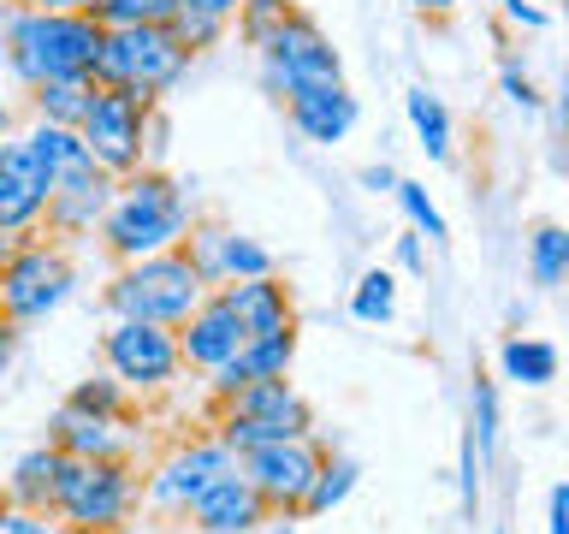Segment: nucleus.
I'll return each mask as SVG.
<instances>
[{
    "label": "nucleus",
    "mask_w": 569,
    "mask_h": 534,
    "mask_svg": "<svg viewBox=\"0 0 569 534\" xmlns=\"http://www.w3.org/2000/svg\"><path fill=\"white\" fill-rule=\"evenodd\" d=\"M101 42H107V24L96 12H42V7H24V0H12L0 12V60H7L24 96L53 78H89Z\"/></svg>",
    "instance_id": "f257e3e1"
},
{
    "label": "nucleus",
    "mask_w": 569,
    "mask_h": 534,
    "mask_svg": "<svg viewBox=\"0 0 569 534\" xmlns=\"http://www.w3.org/2000/svg\"><path fill=\"white\" fill-rule=\"evenodd\" d=\"M190 220H196L190 190L167 167H137L131 178H119V196L101 220V244L113 261H142L184 244Z\"/></svg>",
    "instance_id": "f03ea898"
},
{
    "label": "nucleus",
    "mask_w": 569,
    "mask_h": 534,
    "mask_svg": "<svg viewBox=\"0 0 569 534\" xmlns=\"http://www.w3.org/2000/svg\"><path fill=\"white\" fill-rule=\"evenodd\" d=\"M142 511V475L131 457H66L53 481V516L66 534H124Z\"/></svg>",
    "instance_id": "7ed1b4c3"
},
{
    "label": "nucleus",
    "mask_w": 569,
    "mask_h": 534,
    "mask_svg": "<svg viewBox=\"0 0 569 534\" xmlns=\"http://www.w3.org/2000/svg\"><path fill=\"white\" fill-rule=\"evenodd\" d=\"M101 303L113 320L184 327V320L208 303V285L184 261V249H160V256H142V261H119L113 279L101 285Z\"/></svg>",
    "instance_id": "20e7f679"
},
{
    "label": "nucleus",
    "mask_w": 569,
    "mask_h": 534,
    "mask_svg": "<svg viewBox=\"0 0 569 534\" xmlns=\"http://www.w3.org/2000/svg\"><path fill=\"white\" fill-rule=\"evenodd\" d=\"M190 60L196 53L172 36V24H131V30H107L89 78H96L101 89H131V96H142V101H160V96L178 89Z\"/></svg>",
    "instance_id": "39448f33"
},
{
    "label": "nucleus",
    "mask_w": 569,
    "mask_h": 534,
    "mask_svg": "<svg viewBox=\"0 0 569 534\" xmlns=\"http://www.w3.org/2000/svg\"><path fill=\"white\" fill-rule=\"evenodd\" d=\"M71 285H78V267H71L66 244L48 238V231L7 244V256H0V309H7L12 327L48 320L71 297Z\"/></svg>",
    "instance_id": "423d86ee"
},
{
    "label": "nucleus",
    "mask_w": 569,
    "mask_h": 534,
    "mask_svg": "<svg viewBox=\"0 0 569 534\" xmlns=\"http://www.w3.org/2000/svg\"><path fill=\"white\" fill-rule=\"evenodd\" d=\"M213 434L243 457V452H256V445H279V439L315 434V409H309V398H302L291 380H256L231 404H220Z\"/></svg>",
    "instance_id": "0eeeda50"
},
{
    "label": "nucleus",
    "mask_w": 569,
    "mask_h": 534,
    "mask_svg": "<svg viewBox=\"0 0 569 534\" xmlns=\"http://www.w3.org/2000/svg\"><path fill=\"white\" fill-rule=\"evenodd\" d=\"M160 101H142L131 89H101L89 96L83 119H78V137L89 142L96 167H107L113 178H131L137 167H149V119H154Z\"/></svg>",
    "instance_id": "6e6552de"
},
{
    "label": "nucleus",
    "mask_w": 569,
    "mask_h": 534,
    "mask_svg": "<svg viewBox=\"0 0 569 534\" xmlns=\"http://www.w3.org/2000/svg\"><path fill=\"white\" fill-rule=\"evenodd\" d=\"M101 363L131 392H167L178 374H184V345H178V327L113 320V327L101 333Z\"/></svg>",
    "instance_id": "1a4fd4ad"
},
{
    "label": "nucleus",
    "mask_w": 569,
    "mask_h": 534,
    "mask_svg": "<svg viewBox=\"0 0 569 534\" xmlns=\"http://www.w3.org/2000/svg\"><path fill=\"white\" fill-rule=\"evenodd\" d=\"M231 469H238V452H231L220 434L190 439V445L167 452L149 475H142V505H149L154 516H184L196 498H202L220 475H231Z\"/></svg>",
    "instance_id": "9d476101"
},
{
    "label": "nucleus",
    "mask_w": 569,
    "mask_h": 534,
    "mask_svg": "<svg viewBox=\"0 0 569 534\" xmlns=\"http://www.w3.org/2000/svg\"><path fill=\"white\" fill-rule=\"evenodd\" d=\"M261 53V78L267 89L284 101V96H302V89H327V83H345V60H338V48L320 36V24L309 12H297L291 24H284Z\"/></svg>",
    "instance_id": "9b49d317"
},
{
    "label": "nucleus",
    "mask_w": 569,
    "mask_h": 534,
    "mask_svg": "<svg viewBox=\"0 0 569 534\" xmlns=\"http://www.w3.org/2000/svg\"><path fill=\"white\" fill-rule=\"evenodd\" d=\"M243 475L249 487L267 498V511L273 516H302V498H309L320 463H327V445L315 434L302 439H279V445H256V452H243Z\"/></svg>",
    "instance_id": "f8f14e48"
},
{
    "label": "nucleus",
    "mask_w": 569,
    "mask_h": 534,
    "mask_svg": "<svg viewBox=\"0 0 569 534\" xmlns=\"http://www.w3.org/2000/svg\"><path fill=\"white\" fill-rule=\"evenodd\" d=\"M48 172L42 160L24 149V137H7L0 142V238L18 244V238H36L48 220Z\"/></svg>",
    "instance_id": "ddd939ff"
},
{
    "label": "nucleus",
    "mask_w": 569,
    "mask_h": 534,
    "mask_svg": "<svg viewBox=\"0 0 569 534\" xmlns=\"http://www.w3.org/2000/svg\"><path fill=\"white\" fill-rule=\"evenodd\" d=\"M267 498L249 487V475H243V463L231 475H220L213 487L196 498V505L184 511V523L196 528V534H261V523H267Z\"/></svg>",
    "instance_id": "4468645a"
},
{
    "label": "nucleus",
    "mask_w": 569,
    "mask_h": 534,
    "mask_svg": "<svg viewBox=\"0 0 569 534\" xmlns=\"http://www.w3.org/2000/svg\"><path fill=\"white\" fill-rule=\"evenodd\" d=\"M291 363H297V333H273V338H249V345L220 363L208 374V392H213V409L231 404L238 392H249L256 380H291Z\"/></svg>",
    "instance_id": "2eb2a0df"
},
{
    "label": "nucleus",
    "mask_w": 569,
    "mask_h": 534,
    "mask_svg": "<svg viewBox=\"0 0 569 534\" xmlns=\"http://www.w3.org/2000/svg\"><path fill=\"white\" fill-rule=\"evenodd\" d=\"M178 345H184V368L213 374L220 363H231V356L249 345V333H243V320L226 309V297H220V291H208L202 309H196L184 327H178Z\"/></svg>",
    "instance_id": "dca6fc26"
},
{
    "label": "nucleus",
    "mask_w": 569,
    "mask_h": 534,
    "mask_svg": "<svg viewBox=\"0 0 569 534\" xmlns=\"http://www.w3.org/2000/svg\"><path fill=\"white\" fill-rule=\"evenodd\" d=\"M284 119L297 125L302 142H315V149H332V142H345V137L356 131V119H362V101H356L345 83L302 89V96H284Z\"/></svg>",
    "instance_id": "f3484780"
},
{
    "label": "nucleus",
    "mask_w": 569,
    "mask_h": 534,
    "mask_svg": "<svg viewBox=\"0 0 569 534\" xmlns=\"http://www.w3.org/2000/svg\"><path fill=\"white\" fill-rule=\"evenodd\" d=\"M113 196H119V178L113 172H89V178H78V185H60V190L48 196L42 231H48V238H60V244L66 238H89V231H101Z\"/></svg>",
    "instance_id": "a211bd4d"
},
{
    "label": "nucleus",
    "mask_w": 569,
    "mask_h": 534,
    "mask_svg": "<svg viewBox=\"0 0 569 534\" xmlns=\"http://www.w3.org/2000/svg\"><path fill=\"white\" fill-rule=\"evenodd\" d=\"M226 309L243 320L249 338H273V333H297V303H291V285L279 274H261V279H231L220 285Z\"/></svg>",
    "instance_id": "6ab92c4d"
},
{
    "label": "nucleus",
    "mask_w": 569,
    "mask_h": 534,
    "mask_svg": "<svg viewBox=\"0 0 569 534\" xmlns=\"http://www.w3.org/2000/svg\"><path fill=\"white\" fill-rule=\"evenodd\" d=\"M48 445H60L66 457H137V434L124 427V416H83L71 404H60Z\"/></svg>",
    "instance_id": "aec40b11"
},
{
    "label": "nucleus",
    "mask_w": 569,
    "mask_h": 534,
    "mask_svg": "<svg viewBox=\"0 0 569 534\" xmlns=\"http://www.w3.org/2000/svg\"><path fill=\"white\" fill-rule=\"evenodd\" d=\"M24 137V149L42 160V172H48V185L60 190V185H78V178L89 172H107L96 167V155H89V142L78 137V125H48V119H36L30 131H18Z\"/></svg>",
    "instance_id": "412c9836"
},
{
    "label": "nucleus",
    "mask_w": 569,
    "mask_h": 534,
    "mask_svg": "<svg viewBox=\"0 0 569 534\" xmlns=\"http://www.w3.org/2000/svg\"><path fill=\"white\" fill-rule=\"evenodd\" d=\"M60 463H66L60 445H36V452H24V457L12 463L7 493H0V498H12V505H24V511H53V481H60Z\"/></svg>",
    "instance_id": "4be33fe9"
},
{
    "label": "nucleus",
    "mask_w": 569,
    "mask_h": 534,
    "mask_svg": "<svg viewBox=\"0 0 569 534\" xmlns=\"http://www.w3.org/2000/svg\"><path fill=\"white\" fill-rule=\"evenodd\" d=\"M231 231H238V226H226V220H202V214H196V220H190V231H184V244H178V249H184V261L196 267V274H202V285H208V291H220V285L231 279V274H226Z\"/></svg>",
    "instance_id": "5701e85b"
},
{
    "label": "nucleus",
    "mask_w": 569,
    "mask_h": 534,
    "mask_svg": "<svg viewBox=\"0 0 569 534\" xmlns=\"http://www.w3.org/2000/svg\"><path fill=\"white\" fill-rule=\"evenodd\" d=\"M558 345H546V338H510L505 350H498V368H505V380L516 386H551L558 380Z\"/></svg>",
    "instance_id": "b1692460"
},
{
    "label": "nucleus",
    "mask_w": 569,
    "mask_h": 534,
    "mask_svg": "<svg viewBox=\"0 0 569 534\" xmlns=\"http://www.w3.org/2000/svg\"><path fill=\"white\" fill-rule=\"evenodd\" d=\"M403 113H409V125H416L427 160H451V107H445L433 89L416 83V89L403 96Z\"/></svg>",
    "instance_id": "393cba45"
},
{
    "label": "nucleus",
    "mask_w": 569,
    "mask_h": 534,
    "mask_svg": "<svg viewBox=\"0 0 569 534\" xmlns=\"http://www.w3.org/2000/svg\"><path fill=\"white\" fill-rule=\"evenodd\" d=\"M89 96H96V78H53L42 89H30V113L48 125H78Z\"/></svg>",
    "instance_id": "a878e982"
},
{
    "label": "nucleus",
    "mask_w": 569,
    "mask_h": 534,
    "mask_svg": "<svg viewBox=\"0 0 569 534\" xmlns=\"http://www.w3.org/2000/svg\"><path fill=\"white\" fill-rule=\"evenodd\" d=\"M356 481H362V463L327 452V463H320L309 498H302V516H327V511H338V505H345V498L356 493Z\"/></svg>",
    "instance_id": "bb28decb"
},
{
    "label": "nucleus",
    "mask_w": 569,
    "mask_h": 534,
    "mask_svg": "<svg viewBox=\"0 0 569 534\" xmlns=\"http://www.w3.org/2000/svg\"><path fill=\"white\" fill-rule=\"evenodd\" d=\"M350 315L368 320V327H386V320L398 315V274H391V267H368L350 291Z\"/></svg>",
    "instance_id": "cd10ccee"
},
{
    "label": "nucleus",
    "mask_w": 569,
    "mask_h": 534,
    "mask_svg": "<svg viewBox=\"0 0 569 534\" xmlns=\"http://www.w3.org/2000/svg\"><path fill=\"white\" fill-rule=\"evenodd\" d=\"M528 274L533 285H563L569 279V226H533L528 238Z\"/></svg>",
    "instance_id": "c85d7f7f"
},
{
    "label": "nucleus",
    "mask_w": 569,
    "mask_h": 534,
    "mask_svg": "<svg viewBox=\"0 0 569 534\" xmlns=\"http://www.w3.org/2000/svg\"><path fill=\"white\" fill-rule=\"evenodd\" d=\"M71 409H83V416H124L131 409V386L113 380V374H89V380H78L66 392Z\"/></svg>",
    "instance_id": "c756f323"
},
{
    "label": "nucleus",
    "mask_w": 569,
    "mask_h": 534,
    "mask_svg": "<svg viewBox=\"0 0 569 534\" xmlns=\"http://www.w3.org/2000/svg\"><path fill=\"white\" fill-rule=\"evenodd\" d=\"M291 18H297L291 0H243L231 24H238V36H243L249 48H267V42H273V36H279L284 24H291Z\"/></svg>",
    "instance_id": "7c9ffc66"
},
{
    "label": "nucleus",
    "mask_w": 569,
    "mask_h": 534,
    "mask_svg": "<svg viewBox=\"0 0 569 534\" xmlns=\"http://www.w3.org/2000/svg\"><path fill=\"white\" fill-rule=\"evenodd\" d=\"M498 386L487 380V374H475L469 380V434H475V452L492 463V452H498Z\"/></svg>",
    "instance_id": "2f4dec72"
},
{
    "label": "nucleus",
    "mask_w": 569,
    "mask_h": 534,
    "mask_svg": "<svg viewBox=\"0 0 569 534\" xmlns=\"http://www.w3.org/2000/svg\"><path fill=\"white\" fill-rule=\"evenodd\" d=\"M184 0H101L96 18L107 30H131V24H172Z\"/></svg>",
    "instance_id": "473e14b6"
},
{
    "label": "nucleus",
    "mask_w": 569,
    "mask_h": 534,
    "mask_svg": "<svg viewBox=\"0 0 569 534\" xmlns=\"http://www.w3.org/2000/svg\"><path fill=\"white\" fill-rule=\"evenodd\" d=\"M391 196H398V202H403L409 226H416L427 244H445V238H451V226H445V214L433 208V196H427L421 185H409V178H398V190H391Z\"/></svg>",
    "instance_id": "72a5a7b5"
},
{
    "label": "nucleus",
    "mask_w": 569,
    "mask_h": 534,
    "mask_svg": "<svg viewBox=\"0 0 569 534\" xmlns=\"http://www.w3.org/2000/svg\"><path fill=\"white\" fill-rule=\"evenodd\" d=\"M172 36H178L190 53H208V48L226 36V18H213V12H202V7H190V0H184V7H178V18H172Z\"/></svg>",
    "instance_id": "f704fd0d"
},
{
    "label": "nucleus",
    "mask_w": 569,
    "mask_h": 534,
    "mask_svg": "<svg viewBox=\"0 0 569 534\" xmlns=\"http://www.w3.org/2000/svg\"><path fill=\"white\" fill-rule=\"evenodd\" d=\"M226 274L231 279H261V274H279L273 267V249L256 244V238H243V231H231V249H226ZM226 279V285H231Z\"/></svg>",
    "instance_id": "c9c22d12"
},
{
    "label": "nucleus",
    "mask_w": 569,
    "mask_h": 534,
    "mask_svg": "<svg viewBox=\"0 0 569 534\" xmlns=\"http://www.w3.org/2000/svg\"><path fill=\"white\" fill-rule=\"evenodd\" d=\"M0 534H66V523L53 511H24L12 498H0Z\"/></svg>",
    "instance_id": "e433bc0d"
},
{
    "label": "nucleus",
    "mask_w": 569,
    "mask_h": 534,
    "mask_svg": "<svg viewBox=\"0 0 569 534\" xmlns=\"http://www.w3.org/2000/svg\"><path fill=\"white\" fill-rule=\"evenodd\" d=\"M498 83H505V101H510V107H522V113H533V107H540V89H533V78H528L516 60L498 66Z\"/></svg>",
    "instance_id": "4c0bfd02"
},
{
    "label": "nucleus",
    "mask_w": 569,
    "mask_h": 534,
    "mask_svg": "<svg viewBox=\"0 0 569 534\" xmlns=\"http://www.w3.org/2000/svg\"><path fill=\"white\" fill-rule=\"evenodd\" d=\"M480 469H487V457L475 452V434L462 439V505L475 511V498H480Z\"/></svg>",
    "instance_id": "58836bf2"
},
{
    "label": "nucleus",
    "mask_w": 569,
    "mask_h": 534,
    "mask_svg": "<svg viewBox=\"0 0 569 534\" xmlns=\"http://www.w3.org/2000/svg\"><path fill=\"white\" fill-rule=\"evenodd\" d=\"M498 12H505L516 30H546V24H551V12L533 7V0H498Z\"/></svg>",
    "instance_id": "ea45409f"
},
{
    "label": "nucleus",
    "mask_w": 569,
    "mask_h": 534,
    "mask_svg": "<svg viewBox=\"0 0 569 534\" xmlns=\"http://www.w3.org/2000/svg\"><path fill=\"white\" fill-rule=\"evenodd\" d=\"M398 267H403V274H427V244H421L416 226H409L403 238H398Z\"/></svg>",
    "instance_id": "a19ab883"
},
{
    "label": "nucleus",
    "mask_w": 569,
    "mask_h": 534,
    "mask_svg": "<svg viewBox=\"0 0 569 534\" xmlns=\"http://www.w3.org/2000/svg\"><path fill=\"white\" fill-rule=\"evenodd\" d=\"M551 516H546V534H569V481H558V487H551Z\"/></svg>",
    "instance_id": "79ce46f5"
},
{
    "label": "nucleus",
    "mask_w": 569,
    "mask_h": 534,
    "mask_svg": "<svg viewBox=\"0 0 569 534\" xmlns=\"http://www.w3.org/2000/svg\"><path fill=\"white\" fill-rule=\"evenodd\" d=\"M167 113H160V107H154V119H149V167H160V160H167Z\"/></svg>",
    "instance_id": "37998d69"
},
{
    "label": "nucleus",
    "mask_w": 569,
    "mask_h": 534,
    "mask_svg": "<svg viewBox=\"0 0 569 534\" xmlns=\"http://www.w3.org/2000/svg\"><path fill=\"white\" fill-rule=\"evenodd\" d=\"M18 333H24V327H12V320H7V327H0V386H7V374H12V356H18Z\"/></svg>",
    "instance_id": "c03bdc74"
},
{
    "label": "nucleus",
    "mask_w": 569,
    "mask_h": 534,
    "mask_svg": "<svg viewBox=\"0 0 569 534\" xmlns=\"http://www.w3.org/2000/svg\"><path fill=\"white\" fill-rule=\"evenodd\" d=\"M24 7H42V12H96L101 0H24Z\"/></svg>",
    "instance_id": "a18cd8bd"
},
{
    "label": "nucleus",
    "mask_w": 569,
    "mask_h": 534,
    "mask_svg": "<svg viewBox=\"0 0 569 534\" xmlns=\"http://www.w3.org/2000/svg\"><path fill=\"white\" fill-rule=\"evenodd\" d=\"M362 185L368 190H398V172L391 167H362Z\"/></svg>",
    "instance_id": "49530a36"
},
{
    "label": "nucleus",
    "mask_w": 569,
    "mask_h": 534,
    "mask_svg": "<svg viewBox=\"0 0 569 534\" xmlns=\"http://www.w3.org/2000/svg\"><path fill=\"white\" fill-rule=\"evenodd\" d=\"M190 7H202V12H213V18H226V24H231V18H238V7H243V0H190Z\"/></svg>",
    "instance_id": "de8ad7c7"
},
{
    "label": "nucleus",
    "mask_w": 569,
    "mask_h": 534,
    "mask_svg": "<svg viewBox=\"0 0 569 534\" xmlns=\"http://www.w3.org/2000/svg\"><path fill=\"white\" fill-rule=\"evenodd\" d=\"M409 7H416L421 18H451V12H457V0H409Z\"/></svg>",
    "instance_id": "09e8293b"
},
{
    "label": "nucleus",
    "mask_w": 569,
    "mask_h": 534,
    "mask_svg": "<svg viewBox=\"0 0 569 534\" xmlns=\"http://www.w3.org/2000/svg\"><path fill=\"white\" fill-rule=\"evenodd\" d=\"M261 534H297V516H267Z\"/></svg>",
    "instance_id": "8fccbe9b"
},
{
    "label": "nucleus",
    "mask_w": 569,
    "mask_h": 534,
    "mask_svg": "<svg viewBox=\"0 0 569 534\" xmlns=\"http://www.w3.org/2000/svg\"><path fill=\"white\" fill-rule=\"evenodd\" d=\"M558 119L569 125V66H563V78H558Z\"/></svg>",
    "instance_id": "3c124183"
},
{
    "label": "nucleus",
    "mask_w": 569,
    "mask_h": 534,
    "mask_svg": "<svg viewBox=\"0 0 569 534\" xmlns=\"http://www.w3.org/2000/svg\"><path fill=\"white\" fill-rule=\"evenodd\" d=\"M7 137H12V101L0 96V142H7Z\"/></svg>",
    "instance_id": "603ef678"
},
{
    "label": "nucleus",
    "mask_w": 569,
    "mask_h": 534,
    "mask_svg": "<svg viewBox=\"0 0 569 534\" xmlns=\"http://www.w3.org/2000/svg\"><path fill=\"white\" fill-rule=\"evenodd\" d=\"M563 24H569V0H563Z\"/></svg>",
    "instance_id": "864d4df0"
},
{
    "label": "nucleus",
    "mask_w": 569,
    "mask_h": 534,
    "mask_svg": "<svg viewBox=\"0 0 569 534\" xmlns=\"http://www.w3.org/2000/svg\"><path fill=\"white\" fill-rule=\"evenodd\" d=\"M0 256H7V238H0Z\"/></svg>",
    "instance_id": "5fc2aeb1"
},
{
    "label": "nucleus",
    "mask_w": 569,
    "mask_h": 534,
    "mask_svg": "<svg viewBox=\"0 0 569 534\" xmlns=\"http://www.w3.org/2000/svg\"><path fill=\"white\" fill-rule=\"evenodd\" d=\"M0 327H7V309H0Z\"/></svg>",
    "instance_id": "6e6d98bb"
},
{
    "label": "nucleus",
    "mask_w": 569,
    "mask_h": 534,
    "mask_svg": "<svg viewBox=\"0 0 569 534\" xmlns=\"http://www.w3.org/2000/svg\"><path fill=\"white\" fill-rule=\"evenodd\" d=\"M498 534H505V528H498Z\"/></svg>",
    "instance_id": "4d7b16f0"
}]
</instances>
